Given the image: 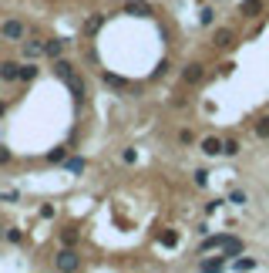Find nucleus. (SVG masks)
Masks as SVG:
<instances>
[{"instance_id": "nucleus-1", "label": "nucleus", "mask_w": 269, "mask_h": 273, "mask_svg": "<svg viewBox=\"0 0 269 273\" xmlns=\"http://www.w3.org/2000/svg\"><path fill=\"white\" fill-rule=\"evenodd\" d=\"M58 270H77V253H74L71 246L58 253Z\"/></svg>"}, {"instance_id": "nucleus-2", "label": "nucleus", "mask_w": 269, "mask_h": 273, "mask_svg": "<svg viewBox=\"0 0 269 273\" xmlns=\"http://www.w3.org/2000/svg\"><path fill=\"white\" fill-rule=\"evenodd\" d=\"M0 34H3L7 41H20V37H24V24H20V20H7V24L0 27Z\"/></svg>"}, {"instance_id": "nucleus-3", "label": "nucleus", "mask_w": 269, "mask_h": 273, "mask_svg": "<svg viewBox=\"0 0 269 273\" xmlns=\"http://www.w3.org/2000/svg\"><path fill=\"white\" fill-rule=\"evenodd\" d=\"M202 78H205V68H202V64H189V68H185V84H199Z\"/></svg>"}, {"instance_id": "nucleus-4", "label": "nucleus", "mask_w": 269, "mask_h": 273, "mask_svg": "<svg viewBox=\"0 0 269 273\" xmlns=\"http://www.w3.org/2000/svg\"><path fill=\"white\" fill-rule=\"evenodd\" d=\"M0 78H3V81H17V78H20V64H10V61H3V68H0Z\"/></svg>"}, {"instance_id": "nucleus-5", "label": "nucleus", "mask_w": 269, "mask_h": 273, "mask_svg": "<svg viewBox=\"0 0 269 273\" xmlns=\"http://www.w3.org/2000/svg\"><path fill=\"white\" fill-rule=\"evenodd\" d=\"M202 152H205V155H222V142H219L215 135L205 138V142H202Z\"/></svg>"}, {"instance_id": "nucleus-6", "label": "nucleus", "mask_w": 269, "mask_h": 273, "mask_svg": "<svg viewBox=\"0 0 269 273\" xmlns=\"http://www.w3.org/2000/svg\"><path fill=\"white\" fill-rule=\"evenodd\" d=\"M54 74H58L61 81H71V78H74V71H71V64H67V61H61V58L54 61Z\"/></svg>"}, {"instance_id": "nucleus-7", "label": "nucleus", "mask_w": 269, "mask_h": 273, "mask_svg": "<svg viewBox=\"0 0 269 273\" xmlns=\"http://www.w3.org/2000/svg\"><path fill=\"white\" fill-rule=\"evenodd\" d=\"M125 10H128L132 17H145V14H148V3H141V0H128Z\"/></svg>"}, {"instance_id": "nucleus-8", "label": "nucleus", "mask_w": 269, "mask_h": 273, "mask_svg": "<svg viewBox=\"0 0 269 273\" xmlns=\"http://www.w3.org/2000/svg\"><path fill=\"white\" fill-rule=\"evenodd\" d=\"M222 253H225V257H239V253H242V243H239V240H232V236H229V240H225V243H222Z\"/></svg>"}, {"instance_id": "nucleus-9", "label": "nucleus", "mask_w": 269, "mask_h": 273, "mask_svg": "<svg viewBox=\"0 0 269 273\" xmlns=\"http://www.w3.org/2000/svg\"><path fill=\"white\" fill-rule=\"evenodd\" d=\"M246 17H256L259 10H263V0H242V7H239Z\"/></svg>"}, {"instance_id": "nucleus-10", "label": "nucleus", "mask_w": 269, "mask_h": 273, "mask_svg": "<svg viewBox=\"0 0 269 273\" xmlns=\"http://www.w3.org/2000/svg\"><path fill=\"white\" fill-rule=\"evenodd\" d=\"M212 41H215V48H229V44H232V31H225V27H222V31H215V37H212Z\"/></svg>"}, {"instance_id": "nucleus-11", "label": "nucleus", "mask_w": 269, "mask_h": 273, "mask_svg": "<svg viewBox=\"0 0 269 273\" xmlns=\"http://www.w3.org/2000/svg\"><path fill=\"white\" fill-rule=\"evenodd\" d=\"M44 54L61 58V54H64V41H47V44H44Z\"/></svg>"}, {"instance_id": "nucleus-12", "label": "nucleus", "mask_w": 269, "mask_h": 273, "mask_svg": "<svg viewBox=\"0 0 269 273\" xmlns=\"http://www.w3.org/2000/svg\"><path fill=\"white\" fill-rule=\"evenodd\" d=\"M225 240H229V236H209V240H202V253H205V250H222Z\"/></svg>"}, {"instance_id": "nucleus-13", "label": "nucleus", "mask_w": 269, "mask_h": 273, "mask_svg": "<svg viewBox=\"0 0 269 273\" xmlns=\"http://www.w3.org/2000/svg\"><path fill=\"white\" fill-rule=\"evenodd\" d=\"M199 267H202V270H222V267H225V253L215 257V260H202Z\"/></svg>"}, {"instance_id": "nucleus-14", "label": "nucleus", "mask_w": 269, "mask_h": 273, "mask_svg": "<svg viewBox=\"0 0 269 273\" xmlns=\"http://www.w3.org/2000/svg\"><path fill=\"white\" fill-rule=\"evenodd\" d=\"M222 155H239V142H236V138L222 142Z\"/></svg>"}, {"instance_id": "nucleus-15", "label": "nucleus", "mask_w": 269, "mask_h": 273, "mask_svg": "<svg viewBox=\"0 0 269 273\" xmlns=\"http://www.w3.org/2000/svg\"><path fill=\"white\" fill-rule=\"evenodd\" d=\"M232 270H256V260L242 257V260H236V263H232Z\"/></svg>"}, {"instance_id": "nucleus-16", "label": "nucleus", "mask_w": 269, "mask_h": 273, "mask_svg": "<svg viewBox=\"0 0 269 273\" xmlns=\"http://www.w3.org/2000/svg\"><path fill=\"white\" fill-rule=\"evenodd\" d=\"M34 78H37V68H34V64H24V68H20V81H34Z\"/></svg>"}, {"instance_id": "nucleus-17", "label": "nucleus", "mask_w": 269, "mask_h": 273, "mask_svg": "<svg viewBox=\"0 0 269 273\" xmlns=\"http://www.w3.org/2000/svg\"><path fill=\"white\" fill-rule=\"evenodd\" d=\"M44 51V44H24V58H37Z\"/></svg>"}, {"instance_id": "nucleus-18", "label": "nucleus", "mask_w": 269, "mask_h": 273, "mask_svg": "<svg viewBox=\"0 0 269 273\" xmlns=\"http://www.w3.org/2000/svg\"><path fill=\"white\" fill-rule=\"evenodd\" d=\"M256 135L269 138V118H259V122H256Z\"/></svg>"}, {"instance_id": "nucleus-19", "label": "nucleus", "mask_w": 269, "mask_h": 273, "mask_svg": "<svg viewBox=\"0 0 269 273\" xmlns=\"http://www.w3.org/2000/svg\"><path fill=\"white\" fill-rule=\"evenodd\" d=\"M162 243H165V246H175L179 236H175V233H162Z\"/></svg>"}, {"instance_id": "nucleus-20", "label": "nucleus", "mask_w": 269, "mask_h": 273, "mask_svg": "<svg viewBox=\"0 0 269 273\" xmlns=\"http://www.w3.org/2000/svg\"><path fill=\"white\" fill-rule=\"evenodd\" d=\"M202 24H212V20H215V14H212V7H205V10H202V17H199Z\"/></svg>"}, {"instance_id": "nucleus-21", "label": "nucleus", "mask_w": 269, "mask_h": 273, "mask_svg": "<svg viewBox=\"0 0 269 273\" xmlns=\"http://www.w3.org/2000/svg\"><path fill=\"white\" fill-rule=\"evenodd\" d=\"M47 159H51V162H64V159H67V152H64V148H58V152H51Z\"/></svg>"}, {"instance_id": "nucleus-22", "label": "nucleus", "mask_w": 269, "mask_h": 273, "mask_svg": "<svg viewBox=\"0 0 269 273\" xmlns=\"http://www.w3.org/2000/svg\"><path fill=\"white\" fill-rule=\"evenodd\" d=\"M205 182H209V172L199 169V172H195V186H205Z\"/></svg>"}, {"instance_id": "nucleus-23", "label": "nucleus", "mask_w": 269, "mask_h": 273, "mask_svg": "<svg viewBox=\"0 0 269 273\" xmlns=\"http://www.w3.org/2000/svg\"><path fill=\"white\" fill-rule=\"evenodd\" d=\"M229 199H232V203H236V206H242V203H246V193H239V189H236V193H232Z\"/></svg>"}, {"instance_id": "nucleus-24", "label": "nucleus", "mask_w": 269, "mask_h": 273, "mask_svg": "<svg viewBox=\"0 0 269 273\" xmlns=\"http://www.w3.org/2000/svg\"><path fill=\"white\" fill-rule=\"evenodd\" d=\"M98 27H101V17H91V20H88V31H91V34H94V31H98Z\"/></svg>"}, {"instance_id": "nucleus-25", "label": "nucleus", "mask_w": 269, "mask_h": 273, "mask_svg": "<svg viewBox=\"0 0 269 273\" xmlns=\"http://www.w3.org/2000/svg\"><path fill=\"white\" fill-rule=\"evenodd\" d=\"M84 169V159H71V172H81Z\"/></svg>"}, {"instance_id": "nucleus-26", "label": "nucleus", "mask_w": 269, "mask_h": 273, "mask_svg": "<svg viewBox=\"0 0 269 273\" xmlns=\"http://www.w3.org/2000/svg\"><path fill=\"white\" fill-rule=\"evenodd\" d=\"M7 162H10V148H3V145H0V165H7Z\"/></svg>"}, {"instance_id": "nucleus-27", "label": "nucleus", "mask_w": 269, "mask_h": 273, "mask_svg": "<svg viewBox=\"0 0 269 273\" xmlns=\"http://www.w3.org/2000/svg\"><path fill=\"white\" fill-rule=\"evenodd\" d=\"M3 108H7V105H3V101H0V115H3Z\"/></svg>"}]
</instances>
